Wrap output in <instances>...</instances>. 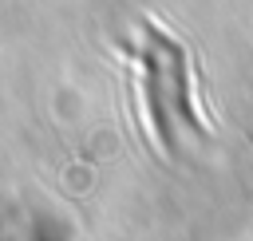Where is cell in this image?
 <instances>
[{
  "instance_id": "1",
  "label": "cell",
  "mask_w": 253,
  "mask_h": 241,
  "mask_svg": "<svg viewBox=\"0 0 253 241\" xmlns=\"http://www.w3.org/2000/svg\"><path fill=\"white\" fill-rule=\"evenodd\" d=\"M138 67H142V103H146V122H150L154 142L166 154H174L178 134H206V122L194 107L186 47L174 36H166L162 28L146 24L142 47H138Z\"/></svg>"
}]
</instances>
